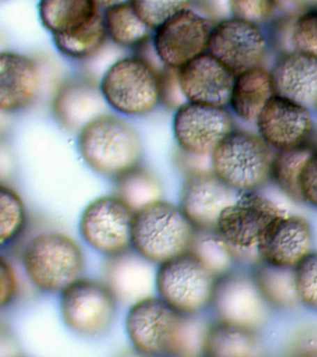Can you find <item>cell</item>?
Returning a JSON list of instances; mask_svg holds the SVG:
<instances>
[{"label": "cell", "instance_id": "cell-4", "mask_svg": "<svg viewBox=\"0 0 317 357\" xmlns=\"http://www.w3.org/2000/svg\"><path fill=\"white\" fill-rule=\"evenodd\" d=\"M22 261L30 282L47 293L62 292L82 278L85 267L79 244L60 231L36 236L24 248Z\"/></svg>", "mask_w": 317, "mask_h": 357}, {"label": "cell", "instance_id": "cell-21", "mask_svg": "<svg viewBox=\"0 0 317 357\" xmlns=\"http://www.w3.org/2000/svg\"><path fill=\"white\" fill-rule=\"evenodd\" d=\"M105 100L101 88L84 80H72L58 91L54 99L57 119L66 128L82 130L105 114Z\"/></svg>", "mask_w": 317, "mask_h": 357}, {"label": "cell", "instance_id": "cell-19", "mask_svg": "<svg viewBox=\"0 0 317 357\" xmlns=\"http://www.w3.org/2000/svg\"><path fill=\"white\" fill-rule=\"evenodd\" d=\"M275 94L306 108L317 106V59L286 53L271 73Z\"/></svg>", "mask_w": 317, "mask_h": 357}, {"label": "cell", "instance_id": "cell-5", "mask_svg": "<svg viewBox=\"0 0 317 357\" xmlns=\"http://www.w3.org/2000/svg\"><path fill=\"white\" fill-rule=\"evenodd\" d=\"M216 283L217 273L193 250L160 264L155 276L160 297L191 317L211 303Z\"/></svg>", "mask_w": 317, "mask_h": 357}, {"label": "cell", "instance_id": "cell-33", "mask_svg": "<svg viewBox=\"0 0 317 357\" xmlns=\"http://www.w3.org/2000/svg\"><path fill=\"white\" fill-rule=\"evenodd\" d=\"M295 284L300 303L317 311V251L294 268Z\"/></svg>", "mask_w": 317, "mask_h": 357}, {"label": "cell", "instance_id": "cell-34", "mask_svg": "<svg viewBox=\"0 0 317 357\" xmlns=\"http://www.w3.org/2000/svg\"><path fill=\"white\" fill-rule=\"evenodd\" d=\"M277 8L275 0H230L233 18L254 24L267 21Z\"/></svg>", "mask_w": 317, "mask_h": 357}, {"label": "cell", "instance_id": "cell-28", "mask_svg": "<svg viewBox=\"0 0 317 357\" xmlns=\"http://www.w3.org/2000/svg\"><path fill=\"white\" fill-rule=\"evenodd\" d=\"M108 33L101 13L84 27L65 35H54L57 49L63 54L75 59L91 57L104 46Z\"/></svg>", "mask_w": 317, "mask_h": 357}, {"label": "cell", "instance_id": "cell-32", "mask_svg": "<svg viewBox=\"0 0 317 357\" xmlns=\"http://www.w3.org/2000/svg\"><path fill=\"white\" fill-rule=\"evenodd\" d=\"M294 52L317 59V8L299 14L291 31Z\"/></svg>", "mask_w": 317, "mask_h": 357}, {"label": "cell", "instance_id": "cell-12", "mask_svg": "<svg viewBox=\"0 0 317 357\" xmlns=\"http://www.w3.org/2000/svg\"><path fill=\"white\" fill-rule=\"evenodd\" d=\"M208 52L238 75L260 66L265 57L266 40L257 24L233 17L212 27Z\"/></svg>", "mask_w": 317, "mask_h": 357}, {"label": "cell", "instance_id": "cell-15", "mask_svg": "<svg viewBox=\"0 0 317 357\" xmlns=\"http://www.w3.org/2000/svg\"><path fill=\"white\" fill-rule=\"evenodd\" d=\"M211 303L219 319L252 331L263 323L268 303L254 278L232 273L217 279Z\"/></svg>", "mask_w": 317, "mask_h": 357}, {"label": "cell", "instance_id": "cell-27", "mask_svg": "<svg viewBox=\"0 0 317 357\" xmlns=\"http://www.w3.org/2000/svg\"><path fill=\"white\" fill-rule=\"evenodd\" d=\"M254 278L267 303L279 307L300 303L295 284L294 268L272 266L263 262Z\"/></svg>", "mask_w": 317, "mask_h": 357}, {"label": "cell", "instance_id": "cell-13", "mask_svg": "<svg viewBox=\"0 0 317 357\" xmlns=\"http://www.w3.org/2000/svg\"><path fill=\"white\" fill-rule=\"evenodd\" d=\"M240 194L222 181L213 170H199L192 172L183 181L179 206L196 230L215 231L222 211Z\"/></svg>", "mask_w": 317, "mask_h": 357}, {"label": "cell", "instance_id": "cell-1", "mask_svg": "<svg viewBox=\"0 0 317 357\" xmlns=\"http://www.w3.org/2000/svg\"><path fill=\"white\" fill-rule=\"evenodd\" d=\"M196 231L180 206L158 199L135 211L132 247L150 264H161L192 250Z\"/></svg>", "mask_w": 317, "mask_h": 357}, {"label": "cell", "instance_id": "cell-31", "mask_svg": "<svg viewBox=\"0 0 317 357\" xmlns=\"http://www.w3.org/2000/svg\"><path fill=\"white\" fill-rule=\"evenodd\" d=\"M139 17L151 28H157L188 8L190 0H130Z\"/></svg>", "mask_w": 317, "mask_h": 357}, {"label": "cell", "instance_id": "cell-23", "mask_svg": "<svg viewBox=\"0 0 317 357\" xmlns=\"http://www.w3.org/2000/svg\"><path fill=\"white\" fill-rule=\"evenodd\" d=\"M98 8L94 0H40V15L52 35H65L90 24Z\"/></svg>", "mask_w": 317, "mask_h": 357}, {"label": "cell", "instance_id": "cell-37", "mask_svg": "<svg viewBox=\"0 0 317 357\" xmlns=\"http://www.w3.org/2000/svg\"><path fill=\"white\" fill-rule=\"evenodd\" d=\"M0 275H1V306L4 307L12 303L18 291V284L15 272L9 261L4 258L0 264Z\"/></svg>", "mask_w": 317, "mask_h": 357}, {"label": "cell", "instance_id": "cell-30", "mask_svg": "<svg viewBox=\"0 0 317 357\" xmlns=\"http://www.w3.org/2000/svg\"><path fill=\"white\" fill-rule=\"evenodd\" d=\"M26 225V212L20 195L10 188H0V243L9 245L20 236Z\"/></svg>", "mask_w": 317, "mask_h": 357}, {"label": "cell", "instance_id": "cell-16", "mask_svg": "<svg viewBox=\"0 0 317 357\" xmlns=\"http://www.w3.org/2000/svg\"><path fill=\"white\" fill-rule=\"evenodd\" d=\"M311 234L307 220L285 213L270 223L256 248L263 262L295 268L311 252Z\"/></svg>", "mask_w": 317, "mask_h": 357}, {"label": "cell", "instance_id": "cell-20", "mask_svg": "<svg viewBox=\"0 0 317 357\" xmlns=\"http://www.w3.org/2000/svg\"><path fill=\"white\" fill-rule=\"evenodd\" d=\"M40 85L37 66L15 52L0 55V107L2 111L20 110L35 99Z\"/></svg>", "mask_w": 317, "mask_h": 357}, {"label": "cell", "instance_id": "cell-6", "mask_svg": "<svg viewBox=\"0 0 317 357\" xmlns=\"http://www.w3.org/2000/svg\"><path fill=\"white\" fill-rule=\"evenodd\" d=\"M270 147L260 135L233 130L211 153L212 170L236 191H255L271 177Z\"/></svg>", "mask_w": 317, "mask_h": 357}, {"label": "cell", "instance_id": "cell-36", "mask_svg": "<svg viewBox=\"0 0 317 357\" xmlns=\"http://www.w3.org/2000/svg\"><path fill=\"white\" fill-rule=\"evenodd\" d=\"M300 187L303 202L317 206V150L311 153L302 167Z\"/></svg>", "mask_w": 317, "mask_h": 357}, {"label": "cell", "instance_id": "cell-29", "mask_svg": "<svg viewBox=\"0 0 317 357\" xmlns=\"http://www.w3.org/2000/svg\"><path fill=\"white\" fill-rule=\"evenodd\" d=\"M116 195L133 211L160 199L161 185L148 170L136 167L116 178Z\"/></svg>", "mask_w": 317, "mask_h": 357}, {"label": "cell", "instance_id": "cell-3", "mask_svg": "<svg viewBox=\"0 0 317 357\" xmlns=\"http://www.w3.org/2000/svg\"><path fill=\"white\" fill-rule=\"evenodd\" d=\"M79 151L94 172L116 178L139 166L143 146L132 126L118 117L102 114L80 130Z\"/></svg>", "mask_w": 317, "mask_h": 357}, {"label": "cell", "instance_id": "cell-2", "mask_svg": "<svg viewBox=\"0 0 317 357\" xmlns=\"http://www.w3.org/2000/svg\"><path fill=\"white\" fill-rule=\"evenodd\" d=\"M190 317L162 298L147 296L130 307L125 326L133 347L143 356H185L189 350Z\"/></svg>", "mask_w": 317, "mask_h": 357}, {"label": "cell", "instance_id": "cell-25", "mask_svg": "<svg viewBox=\"0 0 317 357\" xmlns=\"http://www.w3.org/2000/svg\"><path fill=\"white\" fill-rule=\"evenodd\" d=\"M104 18L108 36L121 46L140 45L149 38L151 27L139 17L130 1L107 8Z\"/></svg>", "mask_w": 317, "mask_h": 357}, {"label": "cell", "instance_id": "cell-18", "mask_svg": "<svg viewBox=\"0 0 317 357\" xmlns=\"http://www.w3.org/2000/svg\"><path fill=\"white\" fill-rule=\"evenodd\" d=\"M256 123L261 138L278 150L302 144L311 128L308 108L277 94L264 106Z\"/></svg>", "mask_w": 317, "mask_h": 357}, {"label": "cell", "instance_id": "cell-38", "mask_svg": "<svg viewBox=\"0 0 317 357\" xmlns=\"http://www.w3.org/2000/svg\"><path fill=\"white\" fill-rule=\"evenodd\" d=\"M277 8L289 14H300L317 8V0H275Z\"/></svg>", "mask_w": 317, "mask_h": 357}, {"label": "cell", "instance_id": "cell-24", "mask_svg": "<svg viewBox=\"0 0 317 357\" xmlns=\"http://www.w3.org/2000/svg\"><path fill=\"white\" fill-rule=\"evenodd\" d=\"M201 350L208 356H249L256 343L249 329L219 320L205 332Z\"/></svg>", "mask_w": 317, "mask_h": 357}, {"label": "cell", "instance_id": "cell-26", "mask_svg": "<svg viewBox=\"0 0 317 357\" xmlns=\"http://www.w3.org/2000/svg\"><path fill=\"white\" fill-rule=\"evenodd\" d=\"M314 150L300 144L280 149L272 159L271 177L291 199L303 202L300 187V174L305 162Z\"/></svg>", "mask_w": 317, "mask_h": 357}, {"label": "cell", "instance_id": "cell-39", "mask_svg": "<svg viewBox=\"0 0 317 357\" xmlns=\"http://www.w3.org/2000/svg\"><path fill=\"white\" fill-rule=\"evenodd\" d=\"M94 1L99 8H104L107 10L108 8L123 4V3L129 2L130 0H94Z\"/></svg>", "mask_w": 317, "mask_h": 357}, {"label": "cell", "instance_id": "cell-7", "mask_svg": "<svg viewBox=\"0 0 317 357\" xmlns=\"http://www.w3.org/2000/svg\"><path fill=\"white\" fill-rule=\"evenodd\" d=\"M101 89L108 105L130 116L149 113L161 100L160 75L137 57L116 61L105 73Z\"/></svg>", "mask_w": 317, "mask_h": 357}, {"label": "cell", "instance_id": "cell-8", "mask_svg": "<svg viewBox=\"0 0 317 357\" xmlns=\"http://www.w3.org/2000/svg\"><path fill=\"white\" fill-rule=\"evenodd\" d=\"M118 301L113 289L93 279L79 278L61 292V317L79 336H102L115 320Z\"/></svg>", "mask_w": 317, "mask_h": 357}, {"label": "cell", "instance_id": "cell-9", "mask_svg": "<svg viewBox=\"0 0 317 357\" xmlns=\"http://www.w3.org/2000/svg\"><path fill=\"white\" fill-rule=\"evenodd\" d=\"M134 211L116 195L93 201L82 212L79 231L90 247L102 255L116 258L132 247Z\"/></svg>", "mask_w": 317, "mask_h": 357}, {"label": "cell", "instance_id": "cell-35", "mask_svg": "<svg viewBox=\"0 0 317 357\" xmlns=\"http://www.w3.org/2000/svg\"><path fill=\"white\" fill-rule=\"evenodd\" d=\"M160 77V98L169 107L180 108L188 100L180 88L179 69L167 66Z\"/></svg>", "mask_w": 317, "mask_h": 357}, {"label": "cell", "instance_id": "cell-14", "mask_svg": "<svg viewBox=\"0 0 317 357\" xmlns=\"http://www.w3.org/2000/svg\"><path fill=\"white\" fill-rule=\"evenodd\" d=\"M232 127V119L224 107L190 102L178 108L173 121L178 144L194 155H211Z\"/></svg>", "mask_w": 317, "mask_h": 357}, {"label": "cell", "instance_id": "cell-22", "mask_svg": "<svg viewBox=\"0 0 317 357\" xmlns=\"http://www.w3.org/2000/svg\"><path fill=\"white\" fill-rule=\"evenodd\" d=\"M275 95L271 73L258 66L235 75L229 105L241 119L256 121Z\"/></svg>", "mask_w": 317, "mask_h": 357}, {"label": "cell", "instance_id": "cell-10", "mask_svg": "<svg viewBox=\"0 0 317 357\" xmlns=\"http://www.w3.org/2000/svg\"><path fill=\"white\" fill-rule=\"evenodd\" d=\"M285 213L277 204L255 191L243 192L222 211L214 231L231 254L256 250L267 226Z\"/></svg>", "mask_w": 317, "mask_h": 357}, {"label": "cell", "instance_id": "cell-11", "mask_svg": "<svg viewBox=\"0 0 317 357\" xmlns=\"http://www.w3.org/2000/svg\"><path fill=\"white\" fill-rule=\"evenodd\" d=\"M154 47L166 66L180 69L208 52L212 27L204 17L188 8L155 28Z\"/></svg>", "mask_w": 317, "mask_h": 357}, {"label": "cell", "instance_id": "cell-17", "mask_svg": "<svg viewBox=\"0 0 317 357\" xmlns=\"http://www.w3.org/2000/svg\"><path fill=\"white\" fill-rule=\"evenodd\" d=\"M235 75L208 52L179 69L180 88L186 100L199 105H229Z\"/></svg>", "mask_w": 317, "mask_h": 357}]
</instances>
